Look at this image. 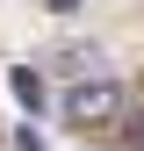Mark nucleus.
<instances>
[{
  "label": "nucleus",
  "mask_w": 144,
  "mask_h": 151,
  "mask_svg": "<svg viewBox=\"0 0 144 151\" xmlns=\"http://www.w3.org/2000/svg\"><path fill=\"white\" fill-rule=\"evenodd\" d=\"M58 115L72 129H108V122L122 115V79H72L58 93Z\"/></svg>",
  "instance_id": "obj_1"
},
{
  "label": "nucleus",
  "mask_w": 144,
  "mask_h": 151,
  "mask_svg": "<svg viewBox=\"0 0 144 151\" xmlns=\"http://www.w3.org/2000/svg\"><path fill=\"white\" fill-rule=\"evenodd\" d=\"M7 93H14L22 108H43V101H50V93H43V79H36L29 65H14V72H7Z\"/></svg>",
  "instance_id": "obj_2"
},
{
  "label": "nucleus",
  "mask_w": 144,
  "mask_h": 151,
  "mask_svg": "<svg viewBox=\"0 0 144 151\" xmlns=\"http://www.w3.org/2000/svg\"><path fill=\"white\" fill-rule=\"evenodd\" d=\"M14 151H43V129H14Z\"/></svg>",
  "instance_id": "obj_3"
},
{
  "label": "nucleus",
  "mask_w": 144,
  "mask_h": 151,
  "mask_svg": "<svg viewBox=\"0 0 144 151\" xmlns=\"http://www.w3.org/2000/svg\"><path fill=\"white\" fill-rule=\"evenodd\" d=\"M50 7H58V14H65V7H79V0H50Z\"/></svg>",
  "instance_id": "obj_4"
},
{
  "label": "nucleus",
  "mask_w": 144,
  "mask_h": 151,
  "mask_svg": "<svg viewBox=\"0 0 144 151\" xmlns=\"http://www.w3.org/2000/svg\"><path fill=\"white\" fill-rule=\"evenodd\" d=\"M137 137H144V122H137Z\"/></svg>",
  "instance_id": "obj_5"
}]
</instances>
